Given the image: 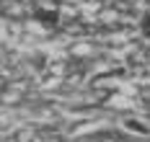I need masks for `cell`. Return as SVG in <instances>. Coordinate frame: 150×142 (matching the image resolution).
I'll use <instances>...</instances> for the list:
<instances>
[{
    "mask_svg": "<svg viewBox=\"0 0 150 142\" xmlns=\"http://www.w3.org/2000/svg\"><path fill=\"white\" fill-rule=\"evenodd\" d=\"M36 18L52 26V23H57V21H60V13H57V11H36Z\"/></svg>",
    "mask_w": 150,
    "mask_h": 142,
    "instance_id": "obj_1",
    "label": "cell"
},
{
    "mask_svg": "<svg viewBox=\"0 0 150 142\" xmlns=\"http://www.w3.org/2000/svg\"><path fill=\"white\" fill-rule=\"evenodd\" d=\"M127 127H129L132 132H142V134H148V132H150L148 127L142 124V122H137V119H127Z\"/></svg>",
    "mask_w": 150,
    "mask_h": 142,
    "instance_id": "obj_2",
    "label": "cell"
},
{
    "mask_svg": "<svg viewBox=\"0 0 150 142\" xmlns=\"http://www.w3.org/2000/svg\"><path fill=\"white\" fill-rule=\"evenodd\" d=\"M142 34H145V36H150V11L145 13V18H142Z\"/></svg>",
    "mask_w": 150,
    "mask_h": 142,
    "instance_id": "obj_3",
    "label": "cell"
}]
</instances>
